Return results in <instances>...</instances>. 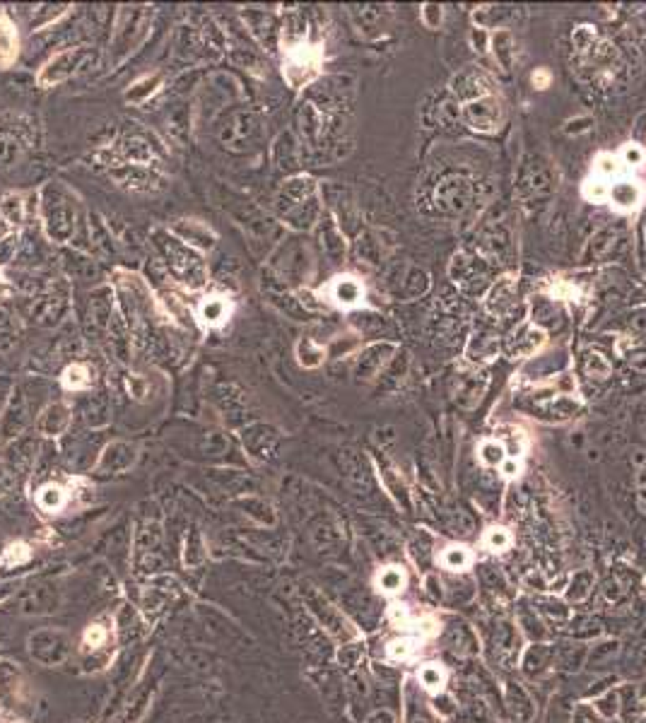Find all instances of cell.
Returning a JSON list of instances; mask_svg holds the SVG:
<instances>
[{
	"label": "cell",
	"mask_w": 646,
	"mask_h": 723,
	"mask_svg": "<svg viewBox=\"0 0 646 723\" xmlns=\"http://www.w3.org/2000/svg\"><path fill=\"white\" fill-rule=\"evenodd\" d=\"M389 615H391V620H394V622H398V625L408 622V607H405V605H398V602H396V605H391Z\"/></svg>",
	"instance_id": "cell-42"
},
{
	"label": "cell",
	"mask_w": 646,
	"mask_h": 723,
	"mask_svg": "<svg viewBox=\"0 0 646 723\" xmlns=\"http://www.w3.org/2000/svg\"><path fill=\"white\" fill-rule=\"evenodd\" d=\"M478 458H480V463H483V466H490V468L502 466L504 458H506L504 443L492 441V439H485L483 443H480V448H478Z\"/></svg>",
	"instance_id": "cell-25"
},
{
	"label": "cell",
	"mask_w": 646,
	"mask_h": 723,
	"mask_svg": "<svg viewBox=\"0 0 646 723\" xmlns=\"http://www.w3.org/2000/svg\"><path fill=\"white\" fill-rule=\"evenodd\" d=\"M282 53H284L282 73H284V80H287L292 87L307 85L314 75H319L323 56H321V48L316 46V43H309V41L299 39L294 43H287V46L282 48Z\"/></svg>",
	"instance_id": "cell-2"
},
{
	"label": "cell",
	"mask_w": 646,
	"mask_h": 723,
	"mask_svg": "<svg viewBox=\"0 0 646 723\" xmlns=\"http://www.w3.org/2000/svg\"><path fill=\"white\" fill-rule=\"evenodd\" d=\"M630 364H632V369H637V371L646 374V352L632 354V357H630Z\"/></svg>",
	"instance_id": "cell-44"
},
{
	"label": "cell",
	"mask_w": 646,
	"mask_h": 723,
	"mask_svg": "<svg viewBox=\"0 0 646 723\" xmlns=\"http://www.w3.org/2000/svg\"><path fill=\"white\" fill-rule=\"evenodd\" d=\"M499 338H495L492 333H475L471 340H468L466 347V357L468 362H473L475 366H483L485 362H492L499 354Z\"/></svg>",
	"instance_id": "cell-15"
},
{
	"label": "cell",
	"mask_w": 646,
	"mask_h": 723,
	"mask_svg": "<svg viewBox=\"0 0 646 723\" xmlns=\"http://www.w3.org/2000/svg\"><path fill=\"white\" fill-rule=\"evenodd\" d=\"M615 241H617V232L615 230H610V227H605V230H598L591 239L586 241V246H584V251H581L579 261L581 263L600 261V258L607 256V253L612 251Z\"/></svg>",
	"instance_id": "cell-17"
},
{
	"label": "cell",
	"mask_w": 646,
	"mask_h": 723,
	"mask_svg": "<svg viewBox=\"0 0 646 723\" xmlns=\"http://www.w3.org/2000/svg\"><path fill=\"white\" fill-rule=\"evenodd\" d=\"M441 564H444L446 569H451V572H463L468 564H471V553H468V548H463V545H451V548H446L444 553H441Z\"/></svg>",
	"instance_id": "cell-26"
},
{
	"label": "cell",
	"mask_w": 646,
	"mask_h": 723,
	"mask_svg": "<svg viewBox=\"0 0 646 723\" xmlns=\"http://www.w3.org/2000/svg\"><path fill=\"white\" fill-rule=\"evenodd\" d=\"M490 51L495 56V63L502 68L504 73H509L514 68L516 61V39L509 29L497 27L495 31H490Z\"/></svg>",
	"instance_id": "cell-13"
},
{
	"label": "cell",
	"mask_w": 646,
	"mask_h": 723,
	"mask_svg": "<svg viewBox=\"0 0 646 723\" xmlns=\"http://www.w3.org/2000/svg\"><path fill=\"white\" fill-rule=\"evenodd\" d=\"M607 191H610V186L605 183V179H600V176H593V179H586L584 183V195L591 202H603L607 200Z\"/></svg>",
	"instance_id": "cell-33"
},
{
	"label": "cell",
	"mask_w": 646,
	"mask_h": 723,
	"mask_svg": "<svg viewBox=\"0 0 646 723\" xmlns=\"http://www.w3.org/2000/svg\"><path fill=\"white\" fill-rule=\"evenodd\" d=\"M20 56V34L8 12L0 10V71H8L17 63Z\"/></svg>",
	"instance_id": "cell-12"
},
{
	"label": "cell",
	"mask_w": 646,
	"mask_h": 723,
	"mask_svg": "<svg viewBox=\"0 0 646 723\" xmlns=\"http://www.w3.org/2000/svg\"><path fill=\"white\" fill-rule=\"evenodd\" d=\"M499 471H502L504 478L514 480V478H518V473H521V463H518L516 458H504V463L499 466Z\"/></svg>",
	"instance_id": "cell-40"
},
{
	"label": "cell",
	"mask_w": 646,
	"mask_h": 723,
	"mask_svg": "<svg viewBox=\"0 0 646 723\" xmlns=\"http://www.w3.org/2000/svg\"><path fill=\"white\" fill-rule=\"evenodd\" d=\"M427 289H429V275H427V272L420 270V268H415V265H408V268H405V272L401 275V284H398V297H401L403 302L420 299V297Z\"/></svg>",
	"instance_id": "cell-18"
},
{
	"label": "cell",
	"mask_w": 646,
	"mask_h": 723,
	"mask_svg": "<svg viewBox=\"0 0 646 723\" xmlns=\"http://www.w3.org/2000/svg\"><path fill=\"white\" fill-rule=\"evenodd\" d=\"M473 195H475V186L471 183V179L461 174H451L446 179L439 181L434 191V202L444 215H463L468 207L473 205Z\"/></svg>",
	"instance_id": "cell-4"
},
{
	"label": "cell",
	"mask_w": 646,
	"mask_h": 723,
	"mask_svg": "<svg viewBox=\"0 0 646 723\" xmlns=\"http://www.w3.org/2000/svg\"><path fill=\"white\" fill-rule=\"evenodd\" d=\"M635 261L642 275H646V230L644 225L637 227V241H635Z\"/></svg>",
	"instance_id": "cell-35"
},
{
	"label": "cell",
	"mask_w": 646,
	"mask_h": 723,
	"mask_svg": "<svg viewBox=\"0 0 646 723\" xmlns=\"http://www.w3.org/2000/svg\"><path fill=\"white\" fill-rule=\"evenodd\" d=\"M328 294H331V299L338 304V307L354 309L364 299V284L354 275H338L328 284Z\"/></svg>",
	"instance_id": "cell-11"
},
{
	"label": "cell",
	"mask_w": 646,
	"mask_h": 723,
	"mask_svg": "<svg viewBox=\"0 0 646 723\" xmlns=\"http://www.w3.org/2000/svg\"><path fill=\"white\" fill-rule=\"evenodd\" d=\"M162 80V75L160 73H155V75H145V78H140L135 82V85L130 87L128 92H125V99L128 101H135V104H143V101H148L152 94H155V90H148V85H155V82H160Z\"/></svg>",
	"instance_id": "cell-28"
},
{
	"label": "cell",
	"mask_w": 646,
	"mask_h": 723,
	"mask_svg": "<svg viewBox=\"0 0 646 723\" xmlns=\"http://www.w3.org/2000/svg\"><path fill=\"white\" fill-rule=\"evenodd\" d=\"M415 632L420 634V637H432V634L436 632V622L434 620H420V622H415Z\"/></svg>",
	"instance_id": "cell-41"
},
{
	"label": "cell",
	"mask_w": 646,
	"mask_h": 723,
	"mask_svg": "<svg viewBox=\"0 0 646 723\" xmlns=\"http://www.w3.org/2000/svg\"><path fill=\"white\" fill-rule=\"evenodd\" d=\"M642 198H644V188L639 186L637 181H627V179L612 183L610 191H607V200H612V205H615L617 210H625V212L639 207Z\"/></svg>",
	"instance_id": "cell-16"
},
{
	"label": "cell",
	"mask_w": 646,
	"mask_h": 723,
	"mask_svg": "<svg viewBox=\"0 0 646 723\" xmlns=\"http://www.w3.org/2000/svg\"><path fill=\"white\" fill-rule=\"evenodd\" d=\"M451 94L458 101H473L483 94H490V80L483 71H475V68H468V71L458 73L451 80Z\"/></svg>",
	"instance_id": "cell-10"
},
{
	"label": "cell",
	"mask_w": 646,
	"mask_h": 723,
	"mask_svg": "<svg viewBox=\"0 0 646 723\" xmlns=\"http://www.w3.org/2000/svg\"><path fill=\"white\" fill-rule=\"evenodd\" d=\"M630 331H635L639 335H646V307L642 309H635V312L630 314Z\"/></svg>",
	"instance_id": "cell-38"
},
{
	"label": "cell",
	"mask_w": 646,
	"mask_h": 723,
	"mask_svg": "<svg viewBox=\"0 0 646 723\" xmlns=\"http://www.w3.org/2000/svg\"><path fill=\"white\" fill-rule=\"evenodd\" d=\"M533 85L538 87V90H548V85H550V73L543 68V71H538L533 73Z\"/></svg>",
	"instance_id": "cell-43"
},
{
	"label": "cell",
	"mask_w": 646,
	"mask_h": 723,
	"mask_svg": "<svg viewBox=\"0 0 646 723\" xmlns=\"http://www.w3.org/2000/svg\"><path fill=\"white\" fill-rule=\"evenodd\" d=\"M485 545L492 553H504L511 545V533L502 528V525H492V528L485 533Z\"/></svg>",
	"instance_id": "cell-29"
},
{
	"label": "cell",
	"mask_w": 646,
	"mask_h": 723,
	"mask_svg": "<svg viewBox=\"0 0 646 723\" xmlns=\"http://www.w3.org/2000/svg\"><path fill=\"white\" fill-rule=\"evenodd\" d=\"M36 504H39L43 511L53 513L66 504V492H63L61 485H46L36 492Z\"/></svg>",
	"instance_id": "cell-24"
},
{
	"label": "cell",
	"mask_w": 646,
	"mask_h": 723,
	"mask_svg": "<svg viewBox=\"0 0 646 723\" xmlns=\"http://www.w3.org/2000/svg\"><path fill=\"white\" fill-rule=\"evenodd\" d=\"M297 357H299L302 366L314 369V366L323 364V359H326V350H323L321 345H316L312 338H302L299 345H297Z\"/></svg>",
	"instance_id": "cell-21"
},
{
	"label": "cell",
	"mask_w": 646,
	"mask_h": 723,
	"mask_svg": "<svg viewBox=\"0 0 646 723\" xmlns=\"http://www.w3.org/2000/svg\"><path fill=\"white\" fill-rule=\"evenodd\" d=\"M422 24L427 29H439L441 22H444V5H436V3H424L420 10Z\"/></svg>",
	"instance_id": "cell-32"
},
{
	"label": "cell",
	"mask_w": 646,
	"mask_h": 723,
	"mask_svg": "<svg viewBox=\"0 0 646 723\" xmlns=\"http://www.w3.org/2000/svg\"><path fill=\"white\" fill-rule=\"evenodd\" d=\"M548 335L540 326L535 323H521L514 333L506 340V352L514 354V357H530L545 345Z\"/></svg>",
	"instance_id": "cell-9"
},
{
	"label": "cell",
	"mask_w": 646,
	"mask_h": 723,
	"mask_svg": "<svg viewBox=\"0 0 646 723\" xmlns=\"http://www.w3.org/2000/svg\"><path fill=\"white\" fill-rule=\"evenodd\" d=\"M444 680H446V675L439 665H424V668L420 670V682L424 684V689H429V692H439V689L444 687Z\"/></svg>",
	"instance_id": "cell-30"
},
{
	"label": "cell",
	"mask_w": 646,
	"mask_h": 723,
	"mask_svg": "<svg viewBox=\"0 0 646 723\" xmlns=\"http://www.w3.org/2000/svg\"><path fill=\"white\" fill-rule=\"evenodd\" d=\"M593 128V118L591 116H576V118H569L567 123H565V133L567 135H584V133H588Z\"/></svg>",
	"instance_id": "cell-36"
},
{
	"label": "cell",
	"mask_w": 646,
	"mask_h": 723,
	"mask_svg": "<svg viewBox=\"0 0 646 723\" xmlns=\"http://www.w3.org/2000/svg\"><path fill=\"white\" fill-rule=\"evenodd\" d=\"M572 46L576 53L581 56V58H586V56H591L593 53V48L598 46V39H596V29L593 27H579L572 34Z\"/></svg>",
	"instance_id": "cell-27"
},
{
	"label": "cell",
	"mask_w": 646,
	"mask_h": 723,
	"mask_svg": "<svg viewBox=\"0 0 646 723\" xmlns=\"http://www.w3.org/2000/svg\"><path fill=\"white\" fill-rule=\"evenodd\" d=\"M487 386H490V374L483 366H475L471 371H463L456 376L453 384V401L458 408L473 410L478 408V403L483 401Z\"/></svg>",
	"instance_id": "cell-6"
},
{
	"label": "cell",
	"mask_w": 646,
	"mask_h": 723,
	"mask_svg": "<svg viewBox=\"0 0 646 723\" xmlns=\"http://www.w3.org/2000/svg\"><path fill=\"white\" fill-rule=\"evenodd\" d=\"M104 639H106V632H104V627H99V625H92V627H87V632H85V644H87V646H92V649H97V646L104 644Z\"/></svg>",
	"instance_id": "cell-39"
},
{
	"label": "cell",
	"mask_w": 646,
	"mask_h": 723,
	"mask_svg": "<svg viewBox=\"0 0 646 723\" xmlns=\"http://www.w3.org/2000/svg\"><path fill=\"white\" fill-rule=\"evenodd\" d=\"M448 275L451 280L458 284L461 289L471 292V294H478L485 287H490L492 275H495V265L492 261H487L485 256L480 253H468V251H458L453 256L451 265H448Z\"/></svg>",
	"instance_id": "cell-1"
},
{
	"label": "cell",
	"mask_w": 646,
	"mask_h": 723,
	"mask_svg": "<svg viewBox=\"0 0 646 723\" xmlns=\"http://www.w3.org/2000/svg\"><path fill=\"white\" fill-rule=\"evenodd\" d=\"M417 646H420V639H417V637L396 639V642L389 644V656L396 658V661H403V658L413 656V653L417 651Z\"/></svg>",
	"instance_id": "cell-31"
},
{
	"label": "cell",
	"mask_w": 646,
	"mask_h": 723,
	"mask_svg": "<svg viewBox=\"0 0 646 723\" xmlns=\"http://www.w3.org/2000/svg\"><path fill=\"white\" fill-rule=\"evenodd\" d=\"M581 369H584V374L588 379H596V381H603V379H607L612 374V364L607 362V357L603 352H598V350H591V352H586L584 354V362H581Z\"/></svg>",
	"instance_id": "cell-20"
},
{
	"label": "cell",
	"mask_w": 646,
	"mask_h": 723,
	"mask_svg": "<svg viewBox=\"0 0 646 723\" xmlns=\"http://www.w3.org/2000/svg\"><path fill=\"white\" fill-rule=\"evenodd\" d=\"M92 58V51L87 46H75V48H66L61 53H56L53 58H48L43 63V68L36 75V85L48 90V87H56L61 82H66L68 78H73L75 73L82 71V68L90 63Z\"/></svg>",
	"instance_id": "cell-3"
},
{
	"label": "cell",
	"mask_w": 646,
	"mask_h": 723,
	"mask_svg": "<svg viewBox=\"0 0 646 723\" xmlns=\"http://www.w3.org/2000/svg\"><path fill=\"white\" fill-rule=\"evenodd\" d=\"M376 586H379V591L381 593H389V595H394L398 591H403V586H405V572L401 567H386L381 569V574L376 576Z\"/></svg>",
	"instance_id": "cell-22"
},
{
	"label": "cell",
	"mask_w": 646,
	"mask_h": 723,
	"mask_svg": "<svg viewBox=\"0 0 646 723\" xmlns=\"http://www.w3.org/2000/svg\"><path fill=\"white\" fill-rule=\"evenodd\" d=\"M514 304H516V280H514V275H511V272H506V275L495 277V282L487 287L485 309L492 316L502 319V316H506V314L511 312V309H514Z\"/></svg>",
	"instance_id": "cell-8"
},
{
	"label": "cell",
	"mask_w": 646,
	"mask_h": 723,
	"mask_svg": "<svg viewBox=\"0 0 646 723\" xmlns=\"http://www.w3.org/2000/svg\"><path fill=\"white\" fill-rule=\"evenodd\" d=\"M620 160L622 164H630V167H642L646 162V150L642 143H627L622 152H620Z\"/></svg>",
	"instance_id": "cell-34"
},
{
	"label": "cell",
	"mask_w": 646,
	"mask_h": 723,
	"mask_svg": "<svg viewBox=\"0 0 646 723\" xmlns=\"http://www.w3.org/2000/svg\"><path fill=\"white\" fill-rule=\"evenodd\" d=\"M396 350H398L396 342H374V345H369L357 359V376L362 379V381L376 379L379 374L394 362Z\"/></svg>",
	"instance_id": "cell-7"
},
{
	"label": "cell",
	"mask_w": 646,
	"mask_h": 723,
	"mask_svg": "<svg viewBox=\"0 0 646 723\" xmlns=\"http://www.w3.org/2000/svg\"><path fill=\"white\" fill-rule=\"evenodd\" d=\"M61 384H63V389H68V391L90 389V386L94 384V369L87 364H80V362L78 364H71L66 371H63Z\"/></svg>",
	"instance_id": "cell-19"
},
{
	"label": "cell",
	"mask_w": 646,
	"mask_h": 723,
	"mask_svg": "<svg viewBox=\"0 0 646 723\" xmlns=\"http://www.w3.org/2000/svg\"><path fill=\"white\" fill-rule=\"evenodd\" d=\"M24 560H29V550H27V545L24 543H15V545H10L8 550H5V557H3V562H24Z\"/></svg>",
	"instance_id": "cell-37"
},
{
	"label": "cell",
	"mask_w": 646,
	"mask_h": 723,
	"mask_svg": "<svg viewBox=\"0 0 646 723\" xmlns=\"http://www.w3.org/2000/svg\"><path fill=\"white\" fill-rule=\"evenodd\" d=\"M232 312H234V304L227 299V297H220V294L205 297V299L198 304V319L202 326H207V328H217V326H222V323H227Z\"/></svg>",
	"instance_id": "cell-14"
},
{
	"label": "cell",
	"mask_w": 646,
	"mask_h": 723,
	"mask_svg": "<svg viewBox=\"0 0 646 723\" xmlns=\"http://www.w3.org/2000/svg\"><path fill=\"white\" fill-rule=\"evenodd\" d=\"M502 118H504L502 101L492 92L463 104V120L478 133H495L502 125Z\"/></svg>",
	"instance_id": "cell-5"
},
{
	"label": "cell",
	"mask_w": 646,
	"mask_h": 723,
	"mask_svg": "<svg viewBox=\"0 0 646 723\" xmlns=\"http://www.w3.org/2000/svg\"><path fill=\"white\" fill-rule=\"evenodd\" d=\"M463 118V106H461V101L456 99V97H448V99H441L439 101V106H436V120H439L441 125H446V128H453L458 120Z\"/></svg>",
	"instance_id": "cell-23"
}]
</instances>
